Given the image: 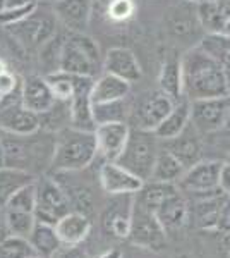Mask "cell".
<instances>
[{
	"mask_svg": "<svg viewBox=\"0 0 230 258\" xmlns=\"http://www.w3.org/2000/svg\"><path fill=\"white\" fill-rule=\"evenodd\" d=\"M100 66H103V59L98 43L86 33L67 31V36L62 41L58 71L74 76L95 78Z\"/></svg>",
	"mask_w": 230,
	"mask_h": 258,
	"instance_id": "4",
	"label": "cell"
},
{
	"mask_svg": "<svg viewBox=\"0 0 230 258\" xmlns=\"http://www.w3.org/2000/svg\"><path fill=\"white\" fill-rule=\"evenodd\" d=\"M19 88V81L9 71H6L4 74H0V97H9Z\"/></svg>",
	"mask_w": 230,
	"mask_h": 258,
	"instance_id": "41",
	"label": "cell"
},
{
	"mask_svg": "<svg viewBox=\"0 0 230 258\" xmlns=\"http://www.w3.org/2000/svg\"><path fill=\"white\" fill-rule=\"evenodd\" d=\"M40 129V117L36 112L28 110L21 98L14 100V93L0 100V131L26 136Z\"/></svg>",
	"mask_w": 230,
	"mask_h": 258,
	"instance_id": "12",
	"label": "cell"
},
{
	"mask_svg": "<svg viewBox=\"0 0 230 258\" xmlns=\"http://www.w3.org/2000/svg\"><path fill=\"white\" fill-rule=\"evenodd\" d=\"M216 231H221V232H225V234H230V195H227L223 200Z\"/></svg>",
	"mask_w": 230,
	"mask_h": 258,
	"instance_id": "42",
	"label": "cell"
},
{
	"mask_svg": "<svg viewBox=\"0 0 230 258\" xmlns=\"http://www.w3.org/2000/svg\"><path fill=\"white\" fill-rule=\"evenodd\" d=\"M4 147H2V140H0V167H4Z\"/></svg>",
	"mask_w": 230,
	"mask_h": 258,
	"instance_id": "47",
	"label": "cell"
},
{
	"mask_svg": "<svg viewBox=\"0 0 230 258\" xmlns=\"http://www.w3.org/2000/svg\"><path fill=\"white\" fill-rule=\"evenodd\" d=\"M153 212L157 214L158 220H160L163 229L169 234V232L179 231L189 220V202H187V198L184 197V193L179 188L163 200Z\"/></svg>",
	"mask_w": 230,
	"mask_h": 258,
	"instance_id": "20",
	"label": "cell"
},
{
	"mask_svg": "<svg viewBox=\"0 0 230 258\" xmlns=\"http://www.w3.org/2000/svg\"><path fill=\"white\" fill-rule=\"evenodd\" d=\"M38 4H29V6H24V7H16V9L2 11L0 12V26L7 28V26H12V24L19 23V21H23L24 18H28L36 7H38Z\"/></svg>",
	"mask_w": 230,
	"mask_h": 258,
	"instance_id": "40",
	"label": "cell"
},
{
	"mask_svg": "<svg viewBox=\"0 0 230 258\" xmlns=\"http://www.w3.org/2000/svg\"><path fill=\"white\" fill-rule=\"evenodd\" d=\"M35 174L26 172V170L7 167V165L0 167V207L6 209L7 202L11 200L12 195L16 191H19L23 186L35 182Z\"/></svg>",
	"mask_w": 230,
	"mask_h": 258,
	"instance_id": "27",
	"label": "cell"
},
{
	"mask_svg": "<svg viewBox=\"0 0 230 258\" xmlns=\"http://www.w3.org/2000/svg\"><path fill=\"white\" fill-rule=\"evenodd\" d=\"M6 224L12 236H21V238L28 239L36 224V219L31 212L6 210Z\"/></svg>",
	"mask_w": 230,
	"mask_h": 258,
	"instance_id": "35",
	"label": "cell"
},
{
	"mask_svg": "<svg viewBox=\"0 0 230 258\" xmlns=\"http://www.w3.org/2000/svg\"><path fill=\"white\" fill-rule=\"evenodd\" d=\"M225 197H227V193L221 191V193L194 198L196 202L192 205V209L189 207V217H192L196 226L201 229H208V231H216Z\"/></svg>",
	"mask_w": 230,
	"mask_h": 258,
	"instance_id": "21",
	"label": "cell"
},
{
	"mask_svg": "<svg viewBox=\"0 0 230 258\" xmlns=\"http://www.w3.org/2000/svg\"><path fill=\"white\" fill-rule=\"evenodd\" d=\"M40 117V129L47 133L62 131L64 127L70 126V102H64V100H55L48 110L38 114Z\"/></svg>",
	"mask_w": 230,
	"mask_h": 258,
	"instance_id": "30",
	"label": "cell"
},
{
	"mask_svg": "<svg viewBox=\"0 0 230 258\" xmlns=\"http://www.w3.org/2000/svg\"><path fill=\"white\" fill-rule=\"evenodd\" d=\"M221 16V33L230 36V0H216Z\"/></svg>",
	"mask_w": 230,
	"mask_h": 258,
	"instance_id": "43",
	"label": "cell"
},
{
	"mask_svg": "<svg viewBox=\"0 0 230 258\" xmlns=\"http://www.w3.org/2000/svg\"><path fill=\"white\" fill-rule=\"evenodd\" d=\"M175 100L162 91L160 88L149 90L131 105L127 124L131 127L144 129V131H155L162 124V120L174 109Z\"/></svg>",
	"mask_w": 230,
	"mask_h": 258,
	"instance_id": "8",
	"label": "cell"
},
{
	"mask_svg": "<svg viewBox=\"0 0 230 258\" xmlns=\"http://www.w3.org/2000/svg\"><path fill=\"white\" fill-rule=\"evenodd\" d=\"M189 122H191V102L187 98H181L175 102L170 114L162 120V124L153 133L160 141L172 140L175 136L181 135Z\"/></svg>",
	"mask_w": 230,
	"mask_h": 258,
	"instance_id": "25",
	"label": "cell"
},
{
	"mask_svg": "<svg viewBox=\"0 0 230 258\" xmlns=\"http://www.w3.org/2000/svg\"><path fill=\"white\" fill-rule=\"evenodd\" d=\"M21 102L28 110H33L36 114L48 110L55 103V97H53L47 78L40 74H31L24 78L21 83Z\"/></svg>",
	"mask_w": 230,
	"mask_h": 258,
	"instance_id": "19",
	"label": "cell"
},
{
	"mask_svg": "<svg viewBox=\"0 0 230 258\" xmlns=\"http://www.w3.org/2000/svg\"><path fill=\"white\" fill-rule=\"evenodd\" d=\"M129 110H131V103H127V98H122L93 105V117L96 126L108 122H127Z\"/></svg>",
	"mask_w": 230,
	"mask_h": 258,
	"instance_id": "31",
	"label": "cell"
},
{
	"mask_svg": "<svg viewBox=\"0 0 230 258\" xmlns=\"http://www.w3.org/2000/svg\"><path fill=\"white\" fill-rule=\"evenodd\" d=\"M36 181V179H35ZM36 205V186L35 182L23 186L19 191H16L7 202L6 210H18V212H35Z\"/></svg>",
	"mask_w": 230,
	"mask_h": 258,
	"instance_id": "38",
	"label": "cell"
},
{
	"mask_svg": "<svg viewBox=\"0 0 230 258\" xmlns=\"http://www.w3.org/2000/svg\"><path fill=\"white\" fill-rule=\"evenodd\" d=\"M35 255V249L26 238L11 234L0 239V258H29Z\"/></svg>",
	"mask_w": 230,
	"mask_h": 258,
	"instance_id": "36",
	"label": "cell"
},
{
	"mask_svg": "<svg viewBox=\"0 0 230 258\" xmlns=\"http://www.w3.org/2000/svg\"><path fill=\"white\" fill-rule=\"evenodd\" d=\"M127 239L136 246L153 249V251H160L167 243V231L163 229L157 214L134 200V197H132L131 209V231Z\"/></svg>",
	"mask_w": 230,
	"mask_h": 258,
	"instance_id": "9",
	"label": "cell"
},
{
	"mask_svg": "<svg viewBox=\"0 0 230 258\" xmlns=\"http://www.w3.org/2000/svg\"><path fill=\"white\" fill-rule=\"evenodd\" d=\"M218 186L223 193L230 195V162L228 160L221 162L220 174H218Z\"/></svg>",
	"mask_w": 230,
	"mask_h": 258,
	"instance_id": "44",
	"label": "cell"
},
{
	"mask_svg": "<svg viewBox=\"0 0 230 258\" xmlns=\"http://www.w3.org/2000/svg\"><path fill=\"white\" fill-rule=\"evenodd\" d=\"M225 126H228V127H230V114H228V119H227V124H225Z\"/></svg>",
	"mask_w": 230,
	"mask_h": 258,
	"instance_id": "50",
	"label": "cell"
},
{
	"mask_svg": "<svg viewBox=\"0 0 230 258\" xmlns=\"http://www.w3.org/2000/svg\"><path fill=\"white\" fill-rule=\"evenodd\" d=\"M47 81L50 88L53 91L55 100H64V102H70L74 95V78L72 74L62 73V71H55L52 74H47Z\"/></svg>",
	"mask_w": 230,
	"mask_h": 258,
	"instance_id": "37",
	"label": "cell"
},
{
	"mask_svg": "<svg viewBox=\"0 0 230 258\" xmlns=\"http://www.w3.org/2000/svg\"><path fill=\"white\" fill-rule=\"evenodd\" d=\"M167 26H169V33L177 40H186L191 35H194V31L201 26L198 19H192L187 11H175L170 14L169 21H167Z\"/></svg>",
	"mask_w": 230,
	"mask_h": 258,
	"instance_id": "33",
	"label": "cell"
},
{
	"mask_svg": "<svg viewBox=\"0 0 230 258\" xmlns=\"http://www.w3.org/2000/svg\"><path fill=\"white\" fill-rule=\"evenodd\" d=\"M230 97H213L191 102V124L201 135H210L227 124Z\"/></svg>",
	"mask_w": 230,
	"mask_h": 258,
	"instance_id": "11",
	"label": "cell"
},
{
	"mask_svg": "<svg viewBox=\"0 0 230 258\" xmlns=\"http://www.w3.org/2000/svg\"><path fill=\"white\" fill-rule=\"evenodd\" d=\"M103 73L114 74L131 85L139 81L143 76V69L134 52L125 47H114L108 50L103 57Z\"/></svg>",
	"mask_w": 230,
	"mask_h": 258,
	"instance_id": "18",
	"label": "cell"
},
{
	"mask_svg": "<svg viewBox=\"0 0 230 258\" xmlns=\"http://www.w3.org/2000/svg\"><path fill=\"white\" fill-rule=\"evenodd\" d=\"M225 78H227V91L230 95V71H225Z\"/></svg>",
	"mask_w": 230,
	"mask_h": 258,
	"instance_id": "48",
	"label": "cell"
},
{
	"mask_svg": "<svg viewBox=\"0 0 230 258\" xmlns=\"http://www.w3.org/2000/svg\"><path fill=\"white\" fill-rule=\"evenodd\" d=\"M187 2H196V4H198V2H201V0H187Z\"/></svg>",
	"mask_w": 230,
	"mask_h": 258,
	"instance_id": "51",
	"label": "cell"
},
{
	"mask_svg": "<svg viewBox=\"0 0 230 258\" xmlns=\"http://www.w3.org/2000/svg\"><path fill=\"white\" fill-rule=\"evenodd\" d=\"M96 136L72 126L55 133L52 165L53 172H81L96 160Z\"/></svg>",
	"mask_w": 230,
	"mask_h": 258,
	"instance_id": "3",
	"label": "cell"
},
{
	"mask_svg": "<svg viewBox=\"0 0 230 258\" xmlns=\"http://www.w3.org/2000/svg\"><path fill=\"white\" fill-rule=\"evenodd\" d=\"M38 135L40 129L26 136L0 131V140L4 147V164L7 167L21 169L31 174V167H41V162L52 165L55 135L47 131H41V138H38Z\"/></svg>",
	"mask_w": 230,
	"mask_h": 258,
	"instance_id": "2",
	"label": "cell"
},
{
	"mask_svg": "<svg viewBox=\"0 0 230 258\" xmlns=\"http://www.w3.org/2000/svg\"><path fill=\"white\" fill-rule=\"evenodd\" d=\"M55 231L64 246L81 244L91 232V220L81 212H69L55 224Z\"/></svg>",
	"mask_w": 230,
	"mask_h": 258,
	"instance_id": "22",
	"label": "cell"
},
{
	"mask_svg": "<svg viewBox=\"0 0 230 258\" xmlns=\"http://www.w3.org/2000/svg\"><path fill=\"white\" fill-rule=\"evenodd\" d=\"M74 95L70 98V126L81 131L95 133L96 122L93 117V102H91V88L95 78L74 76Z\"/></svg>",
	"mask_w": 230,
	"mask_h": 258,
	"instance_id": "13",
	"label": "cell"
},
{
	"mask_svg": "<svg viewBox=\"0 0 230 258\" xmlns=\"http://www.w3.org/2000/svg\"><path fill=\"white\" fill-rule=\"evenodd\" d=\"M53 258H90V256H88V253L85 249L79 248V244H76V246L60 248Z\"/></svg>",
	"mask_w": 230,
	"mask_h": 258,
	"instance_id": "45",
	"label": "cell"
},
{
	"mask_svg": "<svg viewBox=\"0 0 230 258\" xmlns=\"http://www.w3.org/2000/svg\"><path fill=\"white\" fill-rule=\"evenodd\" d=\"M223 71H230V36L223 33H206L198 45Z\"/></svg>",
	"mask_w": 230,
	"mask_h": 258,
	"instance_id": "29",
	"label": "cell"
},
{
	"mask_svg": "<svg viewBox=\"0 0 230 258\" xmlns=\"http://www.w3.org/2000/svg\"><path fill=\"white\" fill-rule=\"evenodd\" d=\"M228 162H230V155H228Z\"/></svg>",
	"mask_w": 230,
	"mask_h": 258,
	"instance_id": "55",
	"label": "cell"
},
{
	"mask_svg": "<svg viewBox=\"0 0 230 258\" xmlns=\"http://www.w3.org/2000/svg\"><path fill=\"white\" fill-rule=\"evenodd\" d=\"M157 135L153 131H144V129L131 127L127 143L117 159V164L127 169L143 181L151 179V172L155 167V160L160 152Z\"/></svg>",
	"mask_w": 230,
	"mask_h": 258,
	"instance_id": "5",
	"label": "cell"
},
{
	"mask_svg": "<svg viewBox=\"0 0 230 258\" xmlns=\"http://www.w3.org/2000/svg\"><path fill=\"white\" fill-rule=\"evenodd\" d=\"M91 2H93V4H95V2H100V0H91Z\"/></svg>",
	"mask_w": 230,
	"mask_h": 258,
	"instance_id": "54",
	"label": "cell"
},
{
	"mask_svg": "<svg viewBox=\"0 0 230 258\" xmlns=\"http://www.w3.org/2000/svg\"><path fill=\"white\" fill-rule=\"evenodd\" d=\"M7 71V68H6V62H4L2 59H0V74H4Z\"/></svg>",
	"mask_w": 230,
	"mask_h": 258,
	"instance_id": "49",
	"label": "cell"
},
{
	"mask_svg": "<svg viewBox=\"0 0 230 258\" xmlns=\"http://www.w3.org/2000/svg\"><path fill=\"white\" fill-rule=\"evenodd\" d=\"M220 167L221 160L203 159L184 172V176L179 179L177 186L181 188L182 193H191L192 198L221 193L218 186Z\"/></svg>",
	"mask_w": 230,
	"mask_h": 258,
	"instance_id": "10",
	"label": "cell"
},
{
	"mask_svg": "<svg viewBox=\"0 0 230 258\" xmlns=\"http://www.w3.org/2000/svg\"><path fill=\"white\" fill-rule=\"evenodd\" d=\"M98 181L102 189L110 197L134 195L143 188L144 181L124 169L117 162H103L98 170Z\"/></svg>",
	"mask_w": 230,
	"mask_h": 258,
	"instance_id": "14",
	"label": "cell"
},
{
	"mask_svg": "<svg viewBox=\"0 0 230 258\" xmlns=\"http://www.w3.org/2000/svg\"><path fill=\"white\" fill-rule=\"evenodd\" d=\"M58 24L70 33H85L90 26L93 2L91 0H57L52 4Z\"/></svg>",
	"mask_w": 230,
	"mask_h": 258,
	"instance_id": "17",
	"label": "cell"
},
{
	"mask_svg": "<svg viewBox=\"0 0 230 258\" xmlns=\"http://www.w3.org/2000/svg\"><path fill=\"white\" fill-rule=\"evenodd\" d=\"M182 95L189 102L230 97L225 71L199 47L187 50L182 55Z\"/></svg>",
	"mask_w": 230,
	"mask_h": 258,
	"instance_id": "1",
	"label": "cell"
},
{
	"mask_svg": "<svg viewBox=\"0 0 230 258\" xmlns=\"http://www.w3.org/2000/svg\"><path fill=\"white\" fill-rule=\"evenodd\" d=\"M28 241L31 244V248L35 249L36 255L43 258H53L58 249L64 246L55 231V226H50V224L43 222L35 224Z\"/></svg>",
	"mask_w": 230,
	"mask_h": 258,
	"instance_id": "26",
	"label": "cell"
},
{
	"mask_svg": "<svg viewBox=\"0 0 230 258\" xmlns=\"http://www.w3.org/2000/svg\"><path fill=\"white\" fill-rule=\"evenodd\" d=\"M36 186V205L35 219L36 222L55 226L64 215L72 212L67 193L53 176H40L35 181Z\"/></svg>",
	"mask_w": 230,
	"mask_h": 258,
	"instance_id": "7",
	"label": "cell"
},
{
	"mask_svg": "<svg viewBox=\"0 0 230 258\" xmlns=\"http://www.w3.org/2000/svg\"><path fill=\"white\" fill-rule=\"evenodd\" d=\"M158 88L165 91L175 102L184 98L182 95V57L175 52L163 59L160 74H158Z\"/></svg>",
	"mask_w": 230,
	"mask_h": 258,
	"instance_id": "24",
	"label": "cell"
},
{
	"mask_svg": "<svg viewBox=\"0 0 230 258\" xmlns=\"http://www.w3.org/2000/svg\"><path fill=\"white\" fill-rule=\"evenodd\" d=\"M131 209L124 212L119 207H107L102 217L103 227L107 229V232H110L112 236L119 239H127L129 231H131Z\"/></svg>",
	"mask_w": 230,
	"mask_h": 258,
	"instance_id": "32",
	"label": "cell"
},
{
	"mask_svg": "<svg viewBox=\"0 0 230 258\" xmlns=\"http://www.w3.org/2000/svg\"><path fill=\"white\" fill-rule=\"evenodd\" d=\"M131 93V83L114 76V74L103 73L102 76L95 78L93 88H91V102L93 105L108 103L115 100L127 98Z\"/></svg>",
	"mask_w": 230,
	"mask_h": 258,
	"instance_id": "23",
	"label": "cell"
},
{
	"mask_svg": "<svg viewBox=\"0 0 230 258\" xmlns=\"http://www.w3.org/2000/svg\"><path fill=\"white\" fill-rule=\"evenodd\" d=\"M186 167L175 159L172 153L165 148H160L155 160V167L151 172V179L149 181H158V182H175L177 184L179 179L184 176Z\"/></svg>",
	"mask_w": 230,
	"mask_h": 258,
	"instance_id": "28",
	"label": "cell"
},
{
	"mask_svg": "<svg viewBox=\"0 0 230 258\" xmlns=\"http://www.w3.org/2000/svg\"><path fill=\"white\" fill-rule=\"evenodd\" d=\"M57 26L58 21L55 14H53V11L50 9L40 12L38 4V7L28 18L7 28H9V33L14 41H18L23 48L40 50L45 43H48L50 40L57 36Z\"/></svg>",
	"mask_w": 230,
	"mask_h": 258,
	"instance_id": "6",
	"label": "cell"
},
{
	"mask_svg": "<svg viewBox=\"0 0 230 258\" xmlns=\"http://www.w3.org/2000/svg\"><path fill=\"white\" fill-rule=\"evenodd\" d=\"M45 2H50V4H53V2H57V0H45Z\"/></svg>",
	"mask_w": 230,
	"mask_h": 258,
	"instance_id": "52",
	"label": "cell"
},
{
	"mask_svg": "<svg viewBox=\"0 0 230 258\" xmlns=\"http://www.w3.org/2000/svg\"><path fill=\"white\" fill-rule=\"evenodd\" d=\"M129 133L131 126L127 122H108L96 126V157L103 162H117L127 143Z\"/></svg>",
	"mask_w": 230,
	"mask_h": 258,
	"instance_id": "16",
	"label": "cell"
},
{
	"mask_svg": "<svg viewBox=\"0 0 230 258\" xmlns=\"http://www.w3.org/2000/svg\"><path fill=\"white\" fill-rule=\"evenodd\" d=\"M201 136V133L196 131V127L189 122L179 136L163 141V148L169 150L175 159H179L187 170L204 159V143Z\"/></svg>",
	"mask_w": 230,
	"mask_h": 258,
	"instance_id": "15",
	"label": "cell"
},
{
	"mask_svg": "<svg viewBox=\"0 0 230 258\" xmlns=\"http://www.w3.org/2000/svg\"><path fill=\"white\" fill-rule=\"evenodd\" d=\"M96 258H124V255H122V251H120V249L112 248V249H108V251L102 253V255L96 256Z\"/></svg>",
	"mask_w": 230,
	"mask_h": 258,
	"instance_id": "46",
	"label": "cell"
},
{
	"mask_svg": "<svg viewBox=\"0 0 230 258\" xmlns=\"http://www.w3.org/2000/svg\"><path fill=\"white\" fill-rule=\"evenodd\" d=\"M29 258H43V256H38V255H35V256H29Z\"/></svg>",
	"mask_w": 230,
	"mask_h": 258,
	"instance_id": "53",
	"label": "cell"
},
{
	"mask_svg": "<svg viewBox=\"0 0 230 258\" xmlns=\"http://www.w3.org/2000/svg\"><path fill=\"white\" fill-rule=\"evenodd\" d=\"M198 21L206 33H221V16L216 0L198 2Z\"/></svg>",
	"mask_w": 230,
	"mask_h": 258,
	"instance_id": "34",
	"label": "cell"
},
{
	"mask_svg": "<svg viewBox=\"0 0 230 258\" xmlns=\"http://www.w3.org/2000/svg\"><path fill=\"white\" fill-rule=\"evenodd\" d=\"M134 9H136V6L132 0H110L107 7V14L110 19L120 23V21L131 18V16L134 14Z\"/></svg>",
	"mask_w": 230,
	"mask_h": 258,
	"instance_id": "39",
	"label": "cell"
}]
</instances>
